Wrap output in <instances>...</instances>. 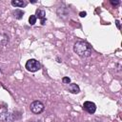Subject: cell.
<instances>
[{
  "mask_svg": "<svg viewBox=\"0 0 122 122\" xmlns=\"http://www.w3.org/2000/svg\"><path fill=\"white\" fill-rule=\"evenodd\" d=\"M73 51L80 57H89L92 54V47L86 41H76L73 45Z\"/></svg>",
  "mask_w": 122,
  "mask_h": 122,
  "instance_id": "obj_1",
  "label": "cell"
},
{
  "mask_svg": "<svg viewBox=\"0 0 122 122\" xmlns=\"http://www.w3.org/2000/svg\"><path fill=\"white\" fill-rule=\"evenodd\" d=\"M26 69L30 71V72H35V71H38L40 69H41V65L40 63L36 60V59H29L27 62H26V65H25Z\"/></svg>",
  "mask_w": 122,
  "mask_h": 122,
  "instance_id": "obj_2",
  "label": "cell"
},
{
  "mask_svg": "<svg viewBox=\"0 0 122 122\" xmlns=\"http://www.w3.org/2000/svg\"><path fill=\"white\" fill-rule=\"evenodd\" d=\"M30 109L31 112H33L35 114H39L45 110V105L39 100H34L33 102L30 103Z\"/></svg>",
  "mask_w": 122,
  "mask_h": 122,
  "instance_id": "obj_3",
  "label": "cell"
},
{
  "mask_svg": "<svg viewBox=\"0 0 122 122\" xmlns=\"http://www.w3.org/2000/svg\"><path fill=\"white\" fill-rule=\"evenodd\" d=\"M83 110L90 114H93L96 111V105L92 101H85L83 104Z\"/></svg>",
  "mask_w": 122,
  "mask_h": 122,
  "instance_id": "obj_4",
  "label": "cell"
},
{
  "mask_svg": "<svg viewBox=\"0 0 122 122\" xmlns=\"http://www.w3.org/2000/svg\"><path fill=\"white\" fill-rule=\"evenodd\" d=\"M36 18L40 19V22H41V25L44 26L46 24V11L44 10H41V9H37L35 10V14Z\"/></svg>",
  "mask_w": 122,
  "mask_h": 122,
  "instance_id": "obj_5",
  "label": "cell"
},
{
  "mask_svg": "<svg viewBox=\"0 0 122 122\" xmlns=\"http://www.w3.org/2000/svg\"><path fill=\"white\" fill-rule=\"evenodd\" d=\"M0 120H2L4 122H12L14 120V117L11 115V113L5 112V113H1L0 114Z\"/></svg>",
  "mask_w": 122,
  "mask_h": 122,
  "instance_id": "obj_6",
  "label": "cell"
},
{
  "mask_svg": "<svg viewBox=\"0 0 122 122\" xmlns=\"http://www.w3.org/2000/svg\"><path fill=\"white\" fill-rule=\"evenodd\" d=\"M69 92H71V93L76 94V93H79V92H80V88H79V86H78L77 84H75V83H71V84L69 85Z\"/></svg>",
  "mask_w": 122,
  "mask_h": 122,
  "instance_id": "obj_7",
  "label": "cell"
},
{
  "mask_svg": "<svg viewBox=\"0 0 122 122\" xmlns=\"http://www.w3.org/2000/svg\"><path fill=\"white\" fill-rule=\"evenodd\" d=\"M11 5L13 7H16V8H24V7H26L27 3L23 0H12Z\"/></svg>",
  "mask_w": 122,
  "mask_h": 122,
  "instance_id": "obj_8",
  "label": "cell"
},
{
  "mask_svg": "<svg viewBox=\"0 0 122 122\" xmlns=\"http://www.w3.org/2000/svg\"><path fill=\"white\" fill-rule=\"evenodd\" d=\"M12 14H13V16H14L16 19H21V18L23 17V15L25 14V12H24L22 10H20V9H16L15 10L12 11Z\"/></svg>",
  "mask_w": 122,
  "mask_h": 122,
  "instance_id": "obj_9",
  "label": "cell"
},
{
  "mask_svg": "<svg viewBox=\"0 0 122 122\" xmlns=\"http://www.w3.org/2000/svg\"><path fill=\"white\" fill-rule=\"evenodd\" d=\"M8 42H9V37H8V35L5 34V33L0 34V44H1V45H6Z\"/></svg>",
  "mask_w": 122,
  "mask_h": 122,
  "instance_id": "obj_10",
  "label": "cell"
},
{
  "mask_svg": "<svg viewBox=\"0 0 122 122\" xmlns=\"http://www.w3.org/2000/svg\"><path fill=\"white\" fill-rule=\"evenodd\" d=\"M36 16L33 14V15H30V17H29V23H30V25H31V26H33L35 23H36Z\"/></svg>",
  "mask_w": 122,
  "mask_h": 122,
  "instance_id": "obj_11",
  "label": "cell"
},
{
  "mask_svg": "<svg viewBox=\"0 0 122 122\" xmlns=\"http://www.w3.org/2000/svg\"><path fill=\"white\" fill-rule=\"evenodd\" d=\"M110 3L112 7H117L118 5H120V0H110Z\"/></svg>",
  "mask_w": 122,
  "mask_h": 122,
  "instance_id": "obj_12",
  "label": "cell"
},
{
  "mask_svg": "<svg viewBox=\"0 0 122 122\" xmlns=\"http://www.w3.org/2000/svg\"><path fill=\"white\" fill-rule=\"evenodd\" d=\"M62 82L64 84H69V83H71V78L68 77V76H65V77L62 78Z\"/></svg>",
  "mask_w": 122,
  "mask_h": 122,
  "instance_id": "obj_13",
  "label": "cell"
},
{
  "mask_svg": "<svg viewBox=\"0 0 122 122\" xmlns=\"http://www.w3.org/2000/svg\"><path fill=\"white\" fill-rule=\"evenodd\" d=\"M115 25H116V27H117V29H118V30H120V29H121L120 21H119V20H115Z\"/></svg>",
  "mask_w": 122,
  "mask_h": 122,
  "instance_id": "obj_14",
  "label": "cell"
},
{
  "mask_svg": "<svg viewBox=\"0 0 122 122\" xmlns=\"http://www.w3.org/2000/svg\"><path fill=\"white\" fill-rule=\"evenodd\" d=\"M79 15H80L81 17H86V15H87V12H86V11H81V12L79 13Z\"/></svg>",
  "mask_w": 122,
  "mask_h": 122,
  "instance_id": "obj_15",
  "label": "cell"
},
{
  "mask_svg": "<svg viewBox=\"0 0 122 122\" xmlns=\"http://www.w3.org/2000/svg\"><path fill=\"white\" fill-rule=\"evenodd\" d=\"M30 3H32V4H34V3H36V1H34V0H32V1H30Z\"/></svg>",
  "mask_w": 122,
  "mask_h": 122,
  "instance_id": "obj_16",
  "label": "cell"
},
{
  "mask_svg": "<svg viewBox=\"0 0 122 122\" xmlns=\"http://www.w3.org/2000/svg\"><path fill=\"white\" fill-rule=\"evenodd\" d=\"M0 72H1V70H0Z\"/></svg>",
  "mask_w": 122,
  "mask_h": 122,
  "instance_id": "obj_17",
  "label": "cell"
},
{
  "mask_svg": "<svg viewBox=\"0 0 122 122\" xmlns=\"http://www.w3.org/2000/svg\"><path fill=\"white\" fill-rule=\"evenodd\" d=\"M30 122H32V121H30Z\"/></svg>",
  "mask_w": 122,
  "mask_h": 122,
  "instance_id": "obj_18",
  "label": "cell"
}]
</instances>
